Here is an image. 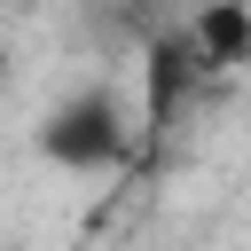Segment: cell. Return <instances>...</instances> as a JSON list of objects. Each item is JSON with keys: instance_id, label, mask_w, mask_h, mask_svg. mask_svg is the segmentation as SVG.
Instances as JSON below:
<instances>
[{"instance_id": "cell-1", "label": "cell", "mask_w": 251, "mask_h": 251, "mask_svg": "<svg viewBox=\"0 0 251 251\" xmlns=\"http://www.w3.org/2000/svg\"><path fill=\"white\" fill-rule=\"evenodd\" d=\"M39 157L63 173H110L126 157V110L110 86H78L39 118Z\"/></svg>"}, {"instance_id": "cell-2", "label": "cell", "mask_w": 251, "mask_h": 251, "mask_svg": "<svg viewBox=\"0 0 251 251\" xmlns=\"http://www.w3.org/2000/svg\"><path fill=\"white\" fill-rule=\"evenodd\" d=\"M180 31H188V47H196L204 71H235V63H251V0H196Z\"/></svg>"}, {"instance_id": "cell-3", "label": "cell", "mask_w": 251, "mask_h": 251, "mask_svg": "<svg viewBox=\"0 0 251 251\" xmlns=\"http://www.w3.org/2000/svg\"><path fill=\"white\" fill-rule=\"evenodd\" d=\"M133 8H149V16H165V8H180V16H188L196 0H133Z\"/></svg>"}]
</instances>
